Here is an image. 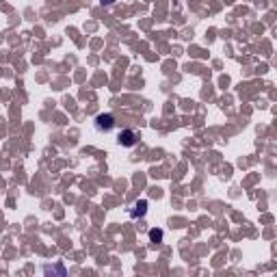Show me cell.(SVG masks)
Returning <instances> with one entry per match:
<instances>
[{
	"label": "cell",
	"instance_id": "6da1fadb",
	"mask_svg": "<svg viewBox=\"0 0 277 277\" xmlns=\"http://www.w3.org/2000/svg\"><path fill=\"white\" fill-rule=\"evenodd\" d=\"M94 126H96V130H98V132H110V130L115 128V117L110 115V113H102V115H98V117H96Z\"/></svg>",
	"mask_w": 277,
	"mask_h": 277
},
{
	"label": "cell",
	"instance_id": "7a4b0ae2",
	"mask_svg": "<svg viewBox=\"0 0 277 277\" xmlns=\"http://www.w3.org/2000/svg\"><path fill=\"white\" fill-rule=\"evenodd\" d=\"M117 143L122 145V147H134V145L138 143V134H136L134 130H130V128H128V130H122V132H119Z\"/></svg>",
	"mask_w": 277,
	"mask_h": 277
},
{
	"label": "cell",
	"instance_id": "3957f363",
	"mask_svg": "<svg viewBox=\"0 0 277 277\" xmlns=\"http://www.w3.org/2000/svg\"><path fill=\"white\" fill-rule=\"evenodd\" d=\"M145 212H147V201L141 199V201H136L134 208L130 210V217H132V219H136V217H145Z\"/></svg>",
	"mask_w": 277,
	"mask_h": 277
},
{
	"label": "cell",
	"instance_id": "8992f818",
	"mask_svg": "<svg viewBox=\"0 0 277 277\" xmlns=\"http://www.w3.org/2000/svg\"><path fill=\"white\" fill-rule=\"evenodd\" d=\"M100 3H102L104 7H110V5H115V0H100Z\"/></svg>",
	"mask_w": 277,
	"mask_h": 277
},
{
	"label": "cell",
	"instance_id": "5b68a950",
	"mask_svg": "<svg viewBox=\"0 0 277 277\" xmlns=\"http://www.w3.org/2000/svg\"><path fill=\"white\" fill-rule=\"evenodd\" d=\"M150 241L152 243H160L163 241V229H152V232H150Z\"/></svg>",
	"mask_w": 277,
	"mask_h": 277
},
{
	"label": "cell",
	"instance_id": "277c9868",
	"mask_svg": "<svg viewBox=\"0 0 277 277\" xmlns=\"http://www.w3.org/2000/svg\"><path fill=\"white\" fill-rule=\"evenodd\" d=\"M43 271L45 273H59V275H67V269H65V266H63V264H54V266H43Z\"/></svg>",
	"mask_w": 277,
	"mask_h": 277
}]
</instances>
